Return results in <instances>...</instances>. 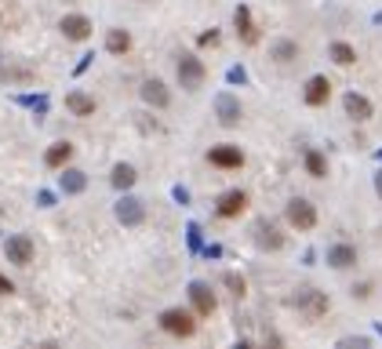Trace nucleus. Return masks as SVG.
<instances>
[{
    "label": "nucleus",
    "mask_w": 382,
    "mask_h": 349,
    "mask_svg": "<svg viewBox=\"0 0 382 349\" xmlns=\"http://www.w3.org/2000/svg\"><path fill=\"white\" fill-rule=\"evenodd\" d=\"M161 328L175 338H189L197 331V321H193V313H186V309H164L161 313Z\"/></svg>",
    "instance_id": "f257e3e1"
},
{
    "label": "nucleus",
    "mask_w": 382,
    "mask_h": 349,
    "mask_svg": "<svg viewBox=\"0 0 382 349\" xmlns=\"http://www.w3.org/2000/svg\"><path fill=\"white\" fill-rule=\"evenodd\" d=\"M175 70H179V84H182L186 91H197V87L204 84V77H208V70H204V62H201L197 55H182Z\"/></svg>",
    "instance_id": "f03ea898"
},
{
    "label": "nucleus",
    "mask_w": 382,
    "mask_h": 349,
    "mask_svg": "<svg viewBox=\"0 0 382 349\" xmlns=\"http://www.w3.org/2000/svg\"><path fill=\"white\" fill-rule=\"evenodd\" d=\"M288 222H292L295 230H302V233H306V230H313V226H317V208H313L309 200H299V197H295V200L288 204Z\"/></svg>",
    "instance_id": "7ed1b4c3"
},
{
    "label": "nucleus",
    "mask_w": 382,
    "mask_h": 349,
    "mask_svg": "<svg viewBox=\"0 0 382 349\" xmlns=\"http://www.w3.org/2000/svg\"><path fill=\"white\" fill-rule=\"evenodd\" d=\"M4 255H8V262H15V266H29L33 262V240L29 237H8V244H4Z\"/></svg>",
    "instance_id": "20e7f679"
},
{
    "label": "nucleus",
    "mask_w": 382,
    "mask_h": 349,
    "mask_svg": "<svg viewBox=\"0 0 382 349\" xmlns=\"http://www.w3.org/2000/svg\"><path fill=\"white\" fill-rule=\"evenodd\" d=\"M189 299H193V309H197V316H211V313H215V295H211V288H208V284L193 280V284H189Z\"/></svg>",
    "instance_id": "39448f33"
},
{
    "label": "nucleus",
    "mask_w": 382,
    "mask_h": 349,
    "mask_svg": "<svg viewBox=\"0 0 382 349\" xmlns=\"http://www.w3.org/2000/svg\"><path fill=\"white\" fill-rule=\"evenodd\" d=\"M58 29H62V37H66V41H87L91 37V22L84 15H66L58 22Z\"/></svg>",
    "instance_id": "423d86ee"
},
{
    "label": "nucleus",
    "mask_w": 382,
    "mask_h": 349,
    "mask_svg": "<svg viewBox=\"0 0 382 349\" xmlns=\"http://www.w3.org/2000/svg\"><path fill=\"white\" fill-rule=\"evenodd\" d=\"M208 161H211L215 168H244V153H240L237 146H215V149L208 153Z\"/></svg>",
    "instance_id": "0eeeda50"
},
{
    "label": "nucleus",
    "mask_w": 382,
    "mask_h": 349,
    "mask_svg": "<svg viewBox=\"0 0 382 349\" xmlns=\"http://www.w3.org/2000/svg\"><path fill=\"white\" fill-rule=\"evenodd\" d=\"M117 218L124 222V226H142V218H146L142 200H135V197H124V200L117 204Z\"/></svg>",
    "instance_id": "6e6552de"
},
{
    "label": "nucleus",
    "mask_w": 382,
    "mask_h": 349,
    "mask_svg": "<svg viewBox=\"0 0 382 349\" xmlns=\"http://www.w3.org/2000/svg\"><path fill=\"white\" fill-rule=\"evenodd\" d=\"M244 208H248V193H244V189H230V193H222V200H218V215L222 218H237Z\"/></svg>",
    "instance_id": "1a4fd4ad"
},
{
    "label": "nucleus",
    "mask_w": 382,
    "mask_h": 349,
    "mask_svg": "<svg viewBox=\"0 0 382 349\" xmlns=\"http://www.w3.org/2000/svg\"><path fill=\"white\" fill-rule=\"evenodd\" d=\"M215 109H218V120L226 124V128H233V124L240 120V102L233 99V95H218V99H215Z\"/></svg>",
    "instance_id": "9d476101"
},
{
    "label": "nucleus",
    "mask_w": 382,
    "mask_h": 349,
    "mask_svg": "<svg viewBox=\"0 0 382 349\" xmlns=\"http://www.w3.org/2000/svg\"><path fill=\"white\" fill-rule=\"evenodd\" d=\"M142 99H146L149 106H156V109H168L171 95H168V87H164L161 80H146V84H142Z\"/></svg>",
    "instance_id": "9b49d317"
},
{
    "label": "nucleus",
    "mask_w": 382,
    "mask_h": 349,
    "mask_svg": "<svg viewBox=\"0 0 382 349\" xmlns=\"http://www.w3.org/2000/svg\"><path fill=\"white\" fill-rule=\"evenodd\" d=\"M233 22H237V33H240V41H244V44H255V41H259V29H255L251 11H248L244 4L233 11Z\"/></svg>",
    "instance_id": "f8f14e48"
},
{
    "label": "nucleus",
    "mask_w": 382,
    "mask_h": 349,
    "mask_svg": "<svg viewBox=\"0 0 382 349\" xmlns=\"http://www.w3.org/2000/svg\"><path fill=\"white\" fill-rule=\"evenodd\" d=\"M328 95H331L328 77H313V80L306 84V102H309V106H324V102H328Z\"/></svg>",
    "instance_id": "ddd939ff"
},
{
    "label": "nucleus",
    "mask_w": 382,
    "mask_h": 349,
    "mask_svg": "<svg viewBox=\"0 0 382 349\" xmlns=\"http://www.w3.org/2000/svg\"><path fill=\"white\" fill-rule=\"evenodd\" d=\"M342 106H346V113L354 117V120H371V102L364 99V95H357V91H354V95H346V102H342Z\"/></svg>",
    "instance_id": "4468645a"
},
{
    "label": "nucleus",
    "mask_w": 382,
    "mask_h": 349,
    "mask_svg": "<svg viewBox=\"0 0 382 349\" xmlns=\"http://www.w3.org/2000/svg\"><path fill=\"white\" fill-rule=\"evenodd\" d=\"M70 156H73V146H70V142H55V146L44 153V164H48V168H66Z\"/></svg>",
    "instance_id": "2eb2a0df"
},
{
    "label": "nucleus",
    "mask_w": 382,
    "mask_h": 349,
    "mask_svg": "<svg viewBox=\"0 0 382 349\" xmlns=\"http://www.w3.org/2000/svg\"><path fill=\"white\" fill-rule=\"evenodd\" d=\"M66 109L77 113V117H91L95 113V99H87L84 91H73V95H66Z\"/></svg>",
    "instance_id": "dca6fc26"
},
{
    "label": "nucleus",
    "mask_w": 382,
    "mask_h": 349,
    "mask_svg": "<svg viewBox=\"0 0 382 349\" xmlns=\"http://www.w3.org/2000/svg\"><path fill=\"white\" fill-rule=\"evenodd\" d=\"M328 262H331L335 269H346V266H354V262H357V251L349 247V244H339V247L328 251Z\"/></svg>",
    "instance_id": "f3484780"
},
{
    "label": "nucleus",
    "mask_w": 382,
    "mask_h": 349,
    "mask_svg": "<svg viewBox=\"0 0 382 349\" xmlns=\"http://www.w3.org/2000/svg\"><path fill=\"white\" fill-rule=\"evenodd\" d=\"M127 48H132V33H127V29H110V37H106V51L124 55Z\"/></svg>",
    "instance_id": "a211bd4d"
},
{
    "label": "nucleus",
    "mask_w": 382,
    "mask_h": 349,
    "mask_svg": "<svg viewBox=\"0 0 382 349\" xmlns=\"http://www.w3.org/2000/svg\"><path fill=\"white\" fill-rule=\"evenodd\" d=\"M113 186L117 189H132L135 186V168L132 164H117L113 168Z\"/></svg>",
    "instance_id": "6ab92c4d"
},
{
    "label": "nucleus",
    "mask_w": 382,
    "mask_h": 349,
    "mask_svg": "<svg viewBox=\"0 0 382 349\" xmlns=\"http://www.w3.org/2000/svg\"><path fill=\"white\" fill-rule=\"evenodd\" d=\"M331 58L339 62V66H354V62H357V51L339 41V44H331Z\"/></svg>",
    "instance_id": "aec40b11"
},
{
    "label": "nucleus",
    "mask_w": 382,
    "mask_h": 349,
    "mask_svg": "<svg viewBox=\"0 0 382 349\" xmlns=\"http://www.w3.org/2000/svg\"><path fill=\"white\" fill-rule=\"evenodd\" d=\"M84 186H87L84 171H66L62 175V189H66V193H84Z\"/></svg>",
    "instance_id": "412c9836"
},
{
    "label": "nucleus",
    "mask_w": 382,
    "mask_h": 349,
    "mask_svg": "<svg viewBox=\"0 0 382 349\" xmlns=\"http://www.w3.org/2000/svg\"><path fill=\"white\" fill-rule=\"evenodd\" d=\"M306 168H309V175H313V178H324V175H328V164H324V156L317 153V149H309V153H306Z\"/></svg>",
    "instance_id": "4be33fe9"
},
{
    "label": "nucleus",
    "mask_w": 382,
    "mask_h": 349,
    "mask_svg": "<svg viewBox=\"0 0 382 349\" xmlns=\"http://www.w3.org/2000/svg\"><path fill=\"white\" fill-rule=\"evenodd\" d=\"M259 244H262V247H273V251H277V247L284 244V237H280V233H277L273 226H266V222H259Z\"/></svg>",
    "instance_id": "5701e85b"
},
{
    "label": "nucleus",
    "mask_w": 382,
    "mask_h": 349,
    "mask_svg": "<svg viewBox=\"0 0 382 349\" xmlns=\"http://www.w3.org/2000/svg\"><path fill=\"white\" fill-rule=\"evenodd\" d=\"M295 51H299L295 44L284 41V44H277V51H273V55H277V62H292V58H295Z\"/></svg>",
    "instance_id": "b1692460"
},
{
    "label": "nucleus",
    "mask_w": 382,
    "mask_h": 349,
    "mask_svg": "<svg viewBox=\"0 0 382 349\" xmlns=\"http://www.w3.org/2000/svg\"><path fill=\"white\" fill-rule=\"evenodd\" d=\"M222 280H226L230 288H233V295H244V288H248V284H244V276H237V273H226Z\"/></svg>",
    "instance_id": "393cba45"
},
{
    "label": "nucleus",
    "mask_w": 382,
    "mask_h": 349,
    "mask_svg": "<svg viewBox=\"0 0 382 349\" xmlns=\"http://www.w3.org/2000/svg\"><path fill=\"white\" fill-rule=\"evenodd\" d=\"M11 291H15V284H11L4 273H0V295H11Z\"/></svg>",
    "instance_id": "a878e982"
},
{
    "label": "nucleus",
    "mask_w": 382,
    "mask_h": 349,
    "mask_svg": "<svg viewBox=\"0 0 382 349\" xmlns=\"http://www.w3.org/2000/svg\"><path fill=\"white\" fill-rule=\"evenodd\" d=\"M201 44H204V48H208V44H218V29H211V33H204V37H201Z\"/></svg>",
    "instance_id": "bb28decb"
},
{
    "label": "nucleus",
    "mask_w": 382,
    "mask_h": 349,
    "mask_svg": "<svg viewBox=\"0 0 382 349\" xmlns=\"http://www.w3.org/2000/svg\"><path fill=\"white\" fill-rule=\"evenodd\" d=\"M230 80H233V84H244V70L233 66V70H230Z\"/></svg>",
    "instance_id": "cd10ccee"
},
{
    "label": "nucleus",
    "mask_w": 382,
    "mask_h": 349,
    "mask_svg": "<svg viewBox=\"0 0 382 349\" xmlns=\"http://www.w3.org/2000/svg\"><path fill=\"white\" fill-rule=\"evenodd\" d=\"M375 189H378V197H382V171H378V178H375Z\"/></svg>",
    "instance_id": "c85d7f7f"
}]
</instances>
